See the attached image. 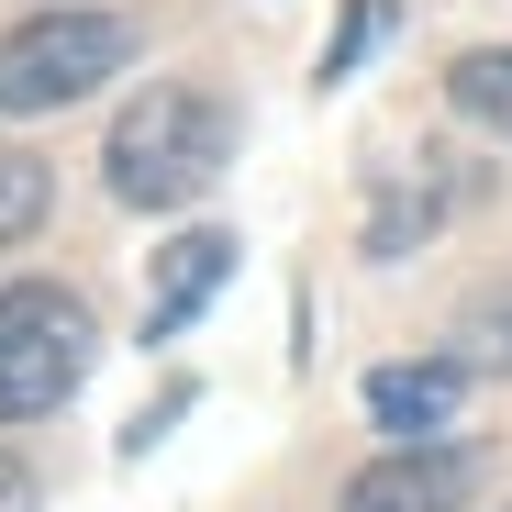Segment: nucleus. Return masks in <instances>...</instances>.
Wrapping results in <instances>:
<instances>
[{
	"instance_id": "obj_7",
	"label": "nucleus",
	"mask_w": 512,
	"mask_h": 512,
	"mask_svg": "<svg viewBox=\"0 0 512 512\" xmlns=\"http://www.w3.org/2000/svg\"><path fill=\"white\" fill-rule=\"evenodd\" d=\"M446 101H457L479 134H501V145H512V45H479V56H457V67H446Z\"/></svg>"
},
{
	"instance_id": "obj_8",
	"label": "nucleus",
	"mask_w": 512,
	"mask_h": 512,
	"mask_svg": "<svg viewBox=\"0 0 512 512\" xmlns=\"http://www.w3.org/2000/svg\"><path fill=\"white\" fill-rule=\"evenodd\" d=\"M457 368H468V379H479V368H501V379H512V279H501V290H479V301L457 312Z\"/></svg>"
},
{
	"instance_id": "obj_6",
	"label": "nucleus",
	"mask_w": 512,
	"mask_h": 512,
	"mask_svg": "<svg viewBox=\"0 0 512 512\" xmlns=\"http://www.w3.org/2000/svg\"><path fill=\"white\" fill-rule=\"evenodd\" d=\"M223 279H234V234H179V245L156 256V312H145V346H167V334H179V323H190Z\"/></svg>"
},
{
	"instance_id": "obj_10",
	"label": "nucleus",
	"mask_w": 512,
	"mask_h": 512,
	"mask_svg": "<svg viewBox=\"0 0 512 512\" xmlns=\"http://www.w3.org/2000/svg\"><path fill=\"white\" fill-rule=\"evenodd\" d=\"M390 34V0H357L346 23H334V45H323V78H357V56Z\"/></svg>"
},
{
	"instance_id": "obj_4",
	"label": "nucleus",
	"mask_w": 512,
	"mask_h": 512,
	"mask_svg": "<svg viewBox=\"0 0 512 512\" xmlns=\"http://www.w3.org/2000/svg\"><path fill=\"white\" fill-rule=\"evenodd\" d=\"M346 512H468V446H390L346 479Z\"/></svg>"
},
{
	"instance_id": "obj_1",
	"label": "nucleus",
	"mask_w": 512,
	"mask_h": 512,
	"mask_svg": "<svg viewBox=\"0 0 512 512\" xmlns=\"http://www.w3.org/2000/svg\"><path fill=\"white\" fill-rule=\"evenodd\" d=\"M223 156H234V112H223L212 90H190V78H156V90L123 101V123H112V145H101V179H112V201H134V212H179L190 190L223 179Z\"/></svg>"
},
{
	"instance_id": "obj_9",
	"label": "nucleus",
	"mask_w": 512,
	"mask_h": 512,
	"mask_svg": "<svg viewBox=\"0 0 512 512\" xmlns=\"http://www.w3.org/2000/svg\"><path fill=\"white\" fill-rule=\"evenodd\" d=\"M34 223H45V167L0 145V245H23Z\"/></svg>"
},
{
	"instance_id": "obj_2",
	"label": "nucleus",
	"mask_w": 512,
	"mask_h": 512,
	"mask_svg": "<svg viewBox=\"0 0 512 512\" xmlns=\"http://www.w3.org/2000/svg\"><path fill=\"white\" fill-rule=\"evenodd\" d=\"M90 346H101V323L78 290H56V279L0 290V423H45L90 379Z\"/></svg>"
},
{
	"instance_id": "obj_11",
	"label": "nucleus",
	"mask_w": 512,
	"mask_h": 512,
	"mask_svg": "<svg viewBox=\"0 0 512 512\" xmlns=\"http://www.w3.org/2000/svg\"><path fill=\"white\" fill-rule=\"evenodd\" d=\"M23 501H34V490H23V468H12V457H0V512H23Z\"/></svg>"
},
{
	"instance_id": "obj_3",
	"label": "nucleus",
	"mask_w": 512,
	"mask_h": 512,
	"mask_svg": "<svg viewBox=\"0 0 512 512\" xmlns=\"http://www.w3.org/2000/svg\"><path fill=\"white\" fill-rule=\"evenodd\" d=\"M134 56V23L123 12H34L0 34V112H67L78 90Z\"/></svg>"
},
{
	"instance_id": "obj_5",
	"label": "nucleus",
	"mask_w": 512,
	"mask_h": 512,
	"mask_svg": "<svg viewBox=\"0 0 512 512\" xmlns=\"http://www.w3.org/2000/svg\"><path fill=\"white\" fill-rule=\"evenodd\" d=\"M457 401H468V368H457V357H412V368H379V379H368L379 435H401V446L446 435V423H457Z\"/></svg>"
}]
</instances>
